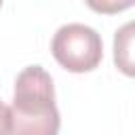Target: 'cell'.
Returning a JSON list of instances; mask_svg holds the SVG:
<instances>
[{
	"instance_id": "obj_3",
	"label": "cell",
	"mask_w": 135,
	"mask_h": 135,
	"mask_svg": "<svg viewBox=\"0 0 135 135\" xmlns=\"http://www.w3.org/2000/svg\"><path fill=\"white\" fill-rule=\"evenodd\" d=\"M133 23L122 25L114 36V61L127 74L133 76V61H131V42H133Z\"/></svg>"
},
{
	"instance_id": "obj_4",
	"label": "cell",
	"mask_w": 135,
	"mask_h": 135,
	"mask_svg": "<svg viewBox=\"0 0 135 135\" xmlns=\"http://www.w3.org/2000/svg\"><path fill=\"white\" fill-rule=\"evenodd\" d=\"M0 135H11V112L0 101Z\"/></svg>"
},
{
	"instance_id": "obj_1",
	"label": "cell",
	"mask_w": 135,
	"mask_h": 135,
	"mask_svg": "<svg viewBox=\"0 0 135 135\" xmlns=\"http://www.w3.org/2000/svg\"><path fill=\"white\" fill-rule=\"evenodd\" d=\"M11 112V135H57L61 127L53 78L42 65L17 74Z\"/></svg>"
},
{
	"instance_id": "obj_5",
	"label": "cell",
	"mask_w": 135,
	"mask_h": 135,
	"mask_svg": "<svg viewBox=\"0 0 135 135\" xmlns=\"http://www.w3.org/2000/svg\"><path fill=\"white\" fill-rule=\"evenodd\" d=\"M0 6H2V4H0Z\"/></svg>"
},
{
	"instance_id": "obj_2",
	"label": "cell",
	"mask_w": 135,
	"mask_h": 135,
	"mask_svg": "<svg viewBox=\"0 0 135 135\" xmlns=\"http://www.w3.org/2000/svg\"><path fill=\"white\" fill-rule=\"evenodd\" d=\"M51 53L61 68L74 74L95 70L103 57L101 36L84 23L61 25L51 42Z\"/></svg>"
}]
</instances>
